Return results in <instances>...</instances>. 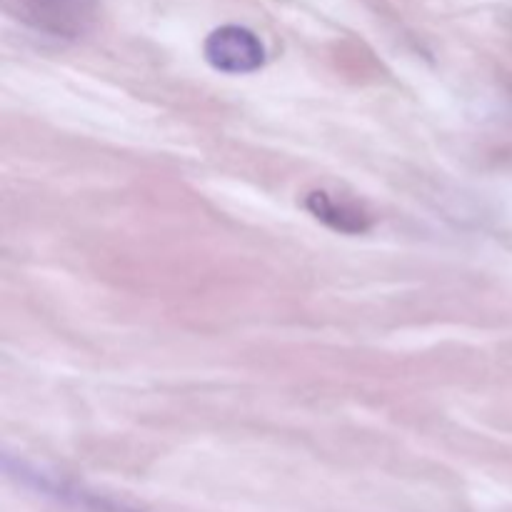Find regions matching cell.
I'll use <instances>...</instances> for the list:
<instances>
[{
    "instance_id": "cell-1",
    "label": "cell",
    "mask_w": 512,
    "mask_h": 512,
    "mask_svg": "<svg viewBox=\"0 0 512 512\" xmlns=\"http://www.w3.org/2000/svg\"><path fill=\"white\" fill-rule=\"evenodd\" d=\"M3 468L23 488L33 490V493L43 495L48 500H55V503L65 505V508H73L78 512H140L133 505H125L120 500L108 498V495L95 493V490L83 488V485L60 478V475L45 473V470H38L35 465L15 460L10 455L3 458Z\"/></svg>"
},
{
    "instance_id": "cell-2",
    "label": "cell",
    "mask_w": 512,
    "mask_h": 512,
    "mask_svg": "<svg viewBox=\"0 0 512 512\" xmlns=\"http://www.w3.org/2000/svg\"><path fill=\"white\" fill-rule=\"evenodd\" d=\"M5 8L40 33L78 38L93 23L98 0H5Z\"/></svg>"
},
{
    "instance_id": "cell-3",
    "label": "cell",
    "mask_w": 512,
    "mask_h": 512,
    "mask_svg": "<svg viewBox=\"0 0 512 512\" xmlns=\"http://www.w3.org/2000/svg\"><path fill=\"white\" fill-rule=\"evenodd\" d=\"M203 55L220 73L248 75L263 68L265 45L250 28L220 25L205 38Z\"/></svg>"
},
{
    "instance_id": "cell-4",
    "label": "cell",
    "mask_w": 512,
    "mask_h": 512,
    "mask_svg": "<svg viewBox=\"0 0 512 512\" xmlns=\"http://www.w3.org/2000/svg\"><path fill=\"white\" fill-rule=\"evenodd\" d=\"M305 208L310 210L313 218H318L320 223L338 230V233L360 235L370 228V218L363 210H358L350 203H343V200L333 198V195L323 193V190L310 193L308 198H305Z\"/></svg>"
}]
</instances>
